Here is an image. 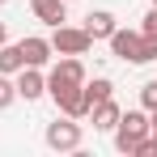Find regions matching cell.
I'll return each instance as SVG.
<instances>
[{
    "label": "cell",
    "instance_id": "obj_5",
    "mask_svg": "<svg viewBox=\"0 0 157 157\" xmlns=\"http://www.w3.org/2000/svg\"><path fill=\"white\" fill-rule=\"evenodd\" d=\"M13 85H17V98H26V102H38V98L47 94V77H43L38 68H30V64L17 72V81H13Z\"/></svg>",
    "mask_w": 157,
    "mask_h": 157
},
{
    "label": "cell",
    "instance_id": "obj_9",
    "mask_svg": "<svg viewBox=\"0 0 157 157\" xmlns=\"http://www.w3.org/2000/svg\"><path fill=\"white\" fill-rule=\"evenodd\" d=\"M89 115H94V132H115V123H119V115H123V110L106 98V102H98Z\"/></svg>",
    "mask_w": 157,
    "mask_h": 157
},
{
    "label": "cell",
    "instance_id": "obj_3",
    "mask_svg": "<svg viewBox=\"0 0 157 157\" xmlns=\"http://www.w3.org/2000/svg\"><path fill=\"white\" fill-rule=\"evenodd\" d=\"M89 47H94V38L85 34V26L77 30V26H64L59 21L55 34H51V51H59V55H85Z\"/></svg>",
    "mask_w": 157,
    "mask_h": 157
},
{
    "label": "cell",
    "instance_id": "obj_21",
    "mask_svg": "<svg viewBox=\"0 0 157 157\" xmlns=\"http://www.w3.org/2000/svg\"><path fill=\"white\" fill-rule=\"evenodd\" d=\"M153 4H157V0H153Z\"/></svg>",
    "mask_w": 157,
    "mask_h": 157
},
{
    "label": "cell",
    "instance_id": "obj_11",
    "mask_svg": "<svg viewBox=\"0 0 157 157\" xmlns=\"http://www.w3.org/2000/svg\"><path fill=\"white\" fill-rule=\"evenodd\" d=\"M21 68H26L21 47H17V43H13V47L4 43V47H0V72H4V77H13V72H21Z\"/></svg>",
    "mask_w": 157,
    "mask_h": 157
},
{
    "label": "cell",
    "instance_id": "obj_7",
    "mask_svg": "<svg viewBox=\"0 0 157 157\" xmlns=\"http://www.w3.org/2000/svg\"><path fill=\"white\" fill-rule=\"evenodd\" d=\"M17 47H21V59H26L30 68H43V64L51 59V38H38V34H30V38H21Z\"/></svg>",
    "mask_w": 157,
    "mask_h": 157
},
{
    "label": "cell",
    "instance_id": "obj_10",
    "mask_svg": "<svg viewBox=\"0 0 157 157\" xmlns=\"http://www.w3.org/2000/svg\"><path fill=\"white\" fill-rule=\"evenodd\" d=\"M64 4L68 0H34V17L47 21V26H59L64 21Z\"/></svg>",
    "mask_w": 157,
    "mask_h": 157
},
{
    "label": "cell",
    "instance_id": "obj_1",
    "mask_svg": "<svg viewBox=\"0 0 157 157\" xmlns=\"http://www.w3.org/2000/svg\"><path fill=\"white\" fill-rule=\"evenodd\" d=\"M43 140H47V149H55V153H77V149H81V123L64 115V119L47 123Z\"/></svg>",
    "mask_w": 157,
    "mask_h": 157
},
{
    "label": "cell",
    "instance_id": "obj_17",
    "mask_svg": "<svg viewBox=\"0 0 157 157\" xmlns=\"http://www.w3.org/2000/svg\"><path fill=\"white\" fill-rule=\"evenodd\" d=\"M149 132H157V110H149Z\"/></svg>",
    "mask_w": 157,
    "mask_h": 157
},
{
    "label": "cell",
    "instance_id": "obj_19",
    "mask_svg": "<svg viewBox=\"0 0 157 157\" xmlns=\"http://www.w3.org/2000/svg\"><path fill=\"white\" fill-rule=\"evenodd\" d=\"M149 136H153V144H157V132H149Z\"/></svg>",
    "mask_w": 157,
    "mask_h": 157
},
{
    "label": "cell",
    "instance_id": "obj_12",
    "mask_svg": "<svg viewBox=\"0 0 157 157\" xmlns=\"http://www.w3.org/2000/svg\"><path fill=\"white\" fill-rule=\"evenodd\" d=\"M110 94H115V85H110L106 77H94V81H85V98H89V110H94L98 102H106Z\"/></svg>",
    "mask_w": 157,
    "mask_h": 157
},
{
    "label": "cell",
    "instance_id": "obj_20",
    "mask_svg": "<svg viewBox=\"0 0 157 157\" xmlns=\"http://www.w3.org/2000/svg\"><path fill=\"white\" fill-rule=\"evenodd\" d=\"M0 4H4V0H0Z\"/></svg>",
    "mask_w": 157,
    "mask_h": 157
},
{
    "label": "cell",
    "instance_id": "obj_14",
    "mask_svg": "<svg viewBox=\"0 0 157 157\" xmlns=\"http://www.w3.org/2000/svg\"><path fill=\"white\" fill-rule=\"evenodd\" d=\"M13 102H17V85H13V81L0 72V110H9Z\"/></svg>",
    "mask_w": 157,
    "mask_h": 157
},
{
    "label": "cell",
    "instance_id": "obj_13",
    "mask_svg": "<svg viewBox=\"0 0 157 157\" xmlns=\"http://www.w3.org/2000/svg\"><path fill=\"white\" fill-rule=\"evenodd\" d=\"M157 59V34H140V59L136 64H153Z\"/></svg>",
    "mask_w": 157,
    "mask_h": 157
},
{
    "label": "cell",
    "instance_id": "obj_6",
    "mask_svg": "<svg viewBox=\"0 0 157 157\" xmlns=\"http://www.w3.org/2000/svg\"><path fill=\"white\" fill-rule=\"evenodd\" d=\"M55 106L68 115V119H85L89 115V98H85V85L77 89H64V94H55Z\"/></svg>",
    "mask_w": 157,
    "mask_h": 157
},
{
    "label": "cell",
    "instance_id": "obj_18",
    "mask_svg": "<svg viewBox=\"0 0 157 157\" xmlns=\"http://www.w3.org/2000/svg\"><path fill=\"white\" fill-rule=\"evenodd\" d=\"M4 38H9V34H4V21H0V47H4Z\"/></svg>",
    "mask_w": 157,
    "mask_h": 157
},
{
    "label": "cell",
    "instance_id": "obj_8",
    "mask_svg": "<svg viewBox=\"0 0 157 157\" xmlns=\"http://www.w3.org/2000/svg\"><path fill=\"white\" fill-rule=\"evenodd\" d=\"M85 34L98 43V38H110L115 34V13H106V9H98V13H89L85 17Z\"/></svg>",
    "mask_w": 157,
    "mask_h": 157
},
{
    "label": "cell",
    "instance_id": "obj_15",
    "mask_svg": "<svg viewBox=\"0 0 157 157\" xmlns=\"http://www.w3.org/2000/svg\"><path fill=\"white\" fill-rule=\"evenodd\" d=\"M140 106L144 110H157V81H144L140 85Z\"/></svg>",
    "mask_w": 157,
    "mask_h": 157
},
{
    "label": "cell",
    "instance_id": "obj_4",
    "mask_svg": "<svg viewBox=\"0 0 157 157\" xmlns=\"http://www.w3.org/2000/svg\"><path fill=\"white\" fill-rule=\"evenodd\" d=\"M106 43H110V51L119 55V59H128V64L140 59V30H119L115 26V34H110Z\"/></svg>",
    "mask_w": 157,
    "mask_h": 157
},
{
    "label": "cell",
    "instance_id": "obj_2",
    "mask_svg": "<svg viewBox=\"0 0 157 157\" xmlns=\"http://www.w3.org/2000/svg\"><path fill=\"white\" fill-rule=\"evenodd\" d=\"M77 85H85V64H81L77 55H64L59 64L51 68V77H47V94H64V89H77Z\"/></svg>",
    "mask_w": 157,
    "mask_h": 157
},
{
    "label": "cell",
    "instance_id": "obj_16",
    "mask_svg": "<svg viewBox=\"0 0 157 157\" xmlns=\"http://www.w3.org/2000/svg\"><path fill=\"white\" fill-rule=\"evenodd\" d=\"M140 34H157V4L149 9V17H144V26H140Z\"/></svg>",
    "mask_w": 157,
    "mask_h": 157
}]
</instances>
